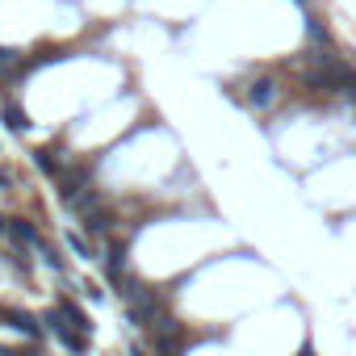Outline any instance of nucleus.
Returning a JSON list of instances; mask_svg holds the SVG:
<instances>
[{
    "mask_svg": "<svg viewBox=\"0 0 356 356\" xmlns=\"http://www.w3.org/2000/svg\"><path fill=\"white\" fill-rule=\"evenodd\" d=\"M84 189H88V168H63V176H59V197L67 201V206H76V201L84 197Z\"/></svg>",
    "mask_w": 356,
    "mask_h": 356,
    "instance_id": "nucleus-1",
    "label": "nucleus"
},
{
    "mask_svg": "<svg viewBox=\"0 0 356 356\" xmlns=\"http://www.w3.org/2000/svg\"><path fill=\"white\" fill-rule=\"evenodd\" d=\"M46 323H50V331H55V339H59V344H67L72 352H84V348H88V344H84V339H80V335L72 331V323L63 319V311H59V306L46 315Z\"/></svg>",
    "mask_w": 356,
    "mask_h": 356,
    "instance_id": "nucleus-2",
    "label": "nucleus"
},
{
    "mask_svg": "<svg viewBox=\"0 0 356 356\" xmlns=\"http://www.w3.org/2000/svg\"><path fill=\"white\" fill-rule=\"evenodd\" d=\"M84 227H88V235H105L114 227V214L101 206V201H92V206L84 210Z\"/></svg>",
    "mask_w": 356,
    "mask_h": 356,
    "instance_id": "nucleus-3",
    "label": "nucleus"
},
{
    "mask_svg": "<svg viewBox=\"0 0 356 356\" xmlns=\"http://www.w3.org/2000/svg\"><path fill=\"white\" fill-rule=\"evenodd\" d=\"M247 101H251V105H256V109H269L273 105V101H277V80H256V84H251V92H247Z\"/></svg>",
    "mask_w": 356,
    "mask_h": 356,
    "instance_id": "nucleus-4",
    "label": "nucleus"
},
{
    "mask_svg": "<svg viewBox=\"0 0 356 356\" xmlns=\"http://www.w3.org/2000/svg\"><path fill=\"white\" fill-rule=\"evenodd\" d=\"M0 319H5V323H9L13 331L30 335V339L38 335V319H34V315H25V311H0Z\"/></svg>",
    "mask_w": 356,
    "mask_h": 356,
    "instance_id": "nucleus-5",
    "label": "nucleus"
},
{
    "mask_svg": "<svg viewBox=\"0 0 356 356\" xmlns=\"http://www.w3.org/2000/svg\"><path fill=\"white\" fill-rule=\"evenodd\" d=\"M34 164H38L46 176H63V160H59L55 147H38V151H34Z\"/></svg>",
    "mask_w": 356,
    "mask_h": 356,
    "instance_id": "nucleus-6",
    "label": "nucleus"
},
{
    "mask_svg": "<svg viewBox=\"0 0 356 356\" xmlns=\"http://www.w3.org/2000/svg\"><path fill=\"white\" fill-rule=\"evenodd\" d=\"M9 239H17V243H30V247H42V235H38L30 222H21V218H9Z\"/></svg>",
    "mask_w": 356,
    "mask_h": 356,
    "instance_id": "nucleus-7",
    "label": "nucleus"
},
{
    "mask_svg": "<svg viewBox=\"0 0 356 356\" xmlns=\"http://www.w3.org/2000/svg\"><path fill=\"white\" fill-rule=\"evenodd\" d=\"M59 311H63V319H67V323H72L76 331H88V327H92V323H88V315H84V311L76 306L72 297H59Z\"/></svg>",
    "mask_w": 356,
    "mask_h": 356,
    "instance_id": "nucleus-8",
    "label": "nucleus"
},
{
    "mask_svg": "<svg viewBox=\"0 0 356 356\" xmlns=\"http://www.w3.org/2000/svg\"><path fill=\"white\" fill-rule=\"evenodd\" d=\"M5 126L21 134V130H30V114H25V109H17V105H5Z\"/></svg>",
    "mask_w": 356,
    "mask_h": 356,
    "instance_id": "nucleus-9",
    "label": "nucleus"
},
{
    "mask_svg": "<svg viewBox=\"0 0 356 356\" xmlns=\"http://www.w3.org/2000/svg\"><path fill=\"white\" fill-rule=\"evenodd\" d=\"M122 269H126V243H114L109 247V281H118Z\"/></svg>",
    "mask_w": 356,
    "mask_h": 356,
    "instance_id": "nucleus-10",
    "label": "nucleus"
},
{
    "mask_svg": "<svg viewBox=\"0 0 356 356\" xmlns=\"http://www.w3.org/2000/svg\"><path fill=\"white\" fill-rule=\"evenodd\" d=\"M67 247H72V251H76V256H84V260H88V256H92V247H88V243H84V239H80V235H67Z\"/></svg>",
    "mask_w": 356,
    "mask_h": 356,
    "instance_id": "nucleus-11",
    "label": "nucleus"
},
{
    "mask_svg": "<svg viewBox=\"0 0 356 356\" xmlns=\"http://www.w3.org/2000/svg\"><path fill=\"white\" fill-rule=\"evenodd\" d=\"M306 34H311L315 42H327V30H323V25H319L315 17H306Z\"/></svg>",
    "mask_w": 356,
    "mask_h": 356,
    "instance_id": "nucleus-12",
    "label": "nucleus"
},
{
    "mask_svg": "<svg viewBox=\"0 0 356 356\" xmlns=\"http://www.w3.org/2000/svg\"><path fill=\"white\" fill-rule=\"evenodd\" d=\"M0 356H38V352H21V348H0Z\"/></svg>",
    "mask_w": 356,
    "mask_h": 356,
    "instance_id": "nucleus-13",
    "label": "nucleus"
},
{
    "mask_svg": "<svg viewBox=\"0 0 356 356\" xmlns=\"http://www.w3.org/2000/svg\"><path fill=\"white\" fill-rule=\"evenodd\" d=\"M0 67H13V50H0Z\"/></svg>",
    "mask_w": 356,
    "mask_h": 356,
    "instance_id": "nucleus-14",
    "label": "nucleus"
},
{
    "mask_svg": "<svg viewBox=\"0 0 356 356\" xmlns=\"http://www.w3.org/2000/svg\"><path fill=\"white\" fill-rule=\"evenodd\" d=\"M0 235H9V218L5 214H0Z\"/></svg>",
    "mask_w": 356,
    "mask_h": 356,
    "instance_id": "nucleus-15",
    "label": "nucleus"
},
{
    "mask_svg": "<svg viewBox=\"0 0 356 356\" xmlns=\"http://www.w3.org/2000/svg\"><path fill=\"white\" fill-rule=\"evenodd\" d=\"M297 356H315V348H311V344H306V348H302V352H297Z\"/></svg>",
    "mask_w": 356,
    "mask_h": 356,
    "instance_id": "nucleus-16",
    "label": "nucleus"
},
{
    "mask_svg": "<svg viewBox=\"0 0 356 356\" xmlns=\"http://www.w3.org/2000/svg\"><path fill=\"white\" fill-rule=\"evenodd\" d=\"M130 356H147V352H143V348H138V344H134V348H130Z\"/></svg>",
    "mask_w": 356,
    "mask_h": 356,
    "instance_id": "nucleus-17",
    "label": "nucleus"
},
{
    "mask_svg": "<svg viewBox=\"0 0 356 356\" xmlns=\"http://www.w3.org/2000/svg\"><path fill=\"white\" fill-rule=\"evenodd\" d=\"M0 185H9V176H5V172H0Z\"/></svg>",
    "mask_w": 356,
    "mask_h": 356,
    "instance_id": "nucleus-18",
    "label": "nucleus"
}]
</instances>
